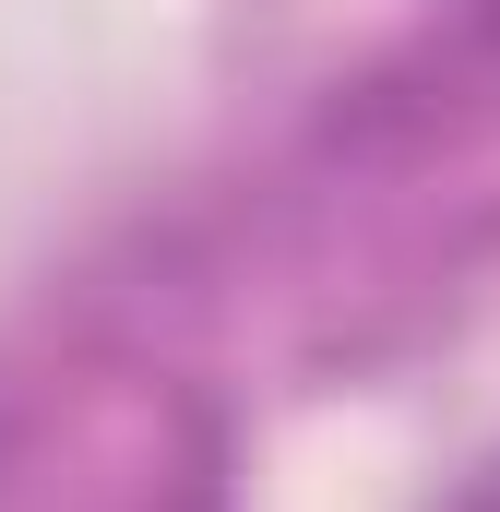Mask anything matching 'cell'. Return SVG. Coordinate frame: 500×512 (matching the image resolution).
Wrapping results in <instances>:
<instances>
[{
	"instance_id": "cell-1",
	"label": "cell",
	"mask_w": 500,
	"mask_h": 512,
	"mask_svg": "<svg viewBox=\"0 0 500 512\" xmlns=\"http://www.w3.org/2000/svg\"><path fill=\"white\" fill-rule=\"evenodd\" d=\"M453 512H500V465H489V477H477V489H465Z\"/></svg>"
}]
</instances>
